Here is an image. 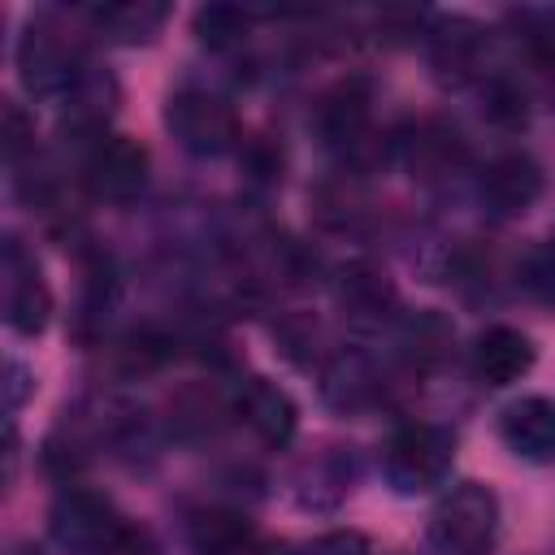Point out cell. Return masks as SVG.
<instances>
[{"label": "cell", "mask_w": 555, "mask_h": 555, "mask_svg": "<svg viewBox=\"0 0 555 555\" xmlns=\"http://www.w3.org/2000/svg\"><path fill=\"white\" fill-rule=\"evenodd\" d=\"M434 555H490L499 542V494L481 481L451 486L425 525Z\"/></svg>", "instance_id": "cell-1"}, {"label": "cell", "mask_w": 555, "mask_h": 555, "mask_svg": "<svg viewBox=\"0 0 555 555\" xmlns=\"http://www.w3.org/2000/svg\"><path fill=\"white\" fill-rule=\"evenodd\" d=\"M455 464V438L451 429L434 421H403L382 442V477L395 494H429L447 481Z\"/></svg>", "instance_id": "cell-2"}, {"label": "cell", "mask_w": 555, "mask_h": 555, "mask_svg": "<svg viewBox=\"0 0 555 555\" xmlns=\"http://www.w3.org/2000/svg\"><path fill=\"white\" fill-rule=\"evenodd\" d=\"M165 126L173 134V143L191 156H225L243 143L238 130V113L225 95L199 87V82H182L169 91L165 100Z\"/></svg>", "instance_id": "cell-3"}, {"label": "cell", "mask_w": 555, "mask_h": 555, "mask_svg": "<svg viewBox=\"0 0 555 555\" xmlns=\"http://www.w3.org/2000/svg\"><path fill=\"white\" fill-rule=\"evenodd\" d=\"M425 56L442 87H481L486 82V56H490V30L468 13H442L429 17L425 30Z\"/></svg>", "instance_id": "cell-4"}, {"label": "cell", "mask_w": 555, "mask_h": 555, "mask_svg": "<svg viewBox=\"0 0 555 555\" xmlns=\"http://www.w3.org/2000/svg\"><path fill=\"white\" fill-rule=\"evenodd\" d=\"M82 186L91 199L126 208L147 186V147L130 134H100L82 152Z\"/></svg>", "instance_id": "cell-5"}, {"label": "cell", "mask_w": 555, "mask_h": 555, "mask_svg": "<svg viewBox=\"0 0 555 555\" xmlns=\"http://www.w3.org/2000/svg\"><path fill=\"white\" fill-rule=\"evenodd\" d=\"M121 525L126 520L117 516L113 499L78 481H65V490L52 499V512H48V533L69 555H95Z\"/></svg>", "instance_id": "cell-6"}, {"label": "cell", "mask_w": 555, "mask_h": 555, "mask_svg": "<svg viewBox=\"0 0 555 555\" xmlns=\"http://www.w3.org/2000/svg\"><path fill=\"white\" fill-rule=\"evenodd\" d=\"M0 278H4V325L22 338L43 334L52 321V291L43 282L35 251L17 234H4L0 243Z\"/></svg>", "instance_id": "cell-7"}, {"label": "cell", "mask_w": 555, "mask_h": 555, "mask_svg": "<svg viewBox=\"0 0 555 555\" xmlns=\"http://www.w3.org/2000/svg\"><path fill=\"white\" fill-rule=\"evenodd\" d=\"M87 56L48 22H30L17 39V78L39 100H61Z\"/></svg>", "instance_id": "cell-8"}, {"label": "cell", "mask_w": 555, "mask_h": 555, "mask_svg": "<svg viewBox=\"0 0 555 555\" xmlns=\"http://www.w3.org/2000/svg\"><path fill=\"white\" fill-rule=\"evenodd\" d=\"M369 113H373V91L364 78L347 74L338 82H330L317 104H312V130L321 139V147L338 152L343 160L356 156L369 143Z\"/></svg>", "instance_id": "cell-9"}, {"label": "cell", "mask_w": 555, "mask_h": 555, "mask_svg": "<svg viewBox=\"0 0 555 555\" xmlns=\"http://www.w3.org/2000/svg\"><path fill=\"white\" fill-rule=\"evenodd\" d=\"M390 152L421 182H447L468 165V143L447 117H421L390 139Z\"/></svg>", "instance_id": "cell-10"}, {"label": "cell", "mask_w": 555, "mask_h": 555, "mask_svg": "<svg viewBox=\"0 0 555 555\" xmlns=\"http://www.w3.org/2000/svg\"><path fill=\"white\" fill-rule=\"evenodd\" d=\"M386 395L382 369L373 364L369 351L360 347H338L321 360V403L338 416H360L369 408H377Z\"/></svg>", "instance_id": "cell-11"}, {"label": "cell", "mask_w": 555, "mask_h": 555, "mask_svg": "<svg viewBox=\"0 0 555 555\" xmlns=\"http://www.w3.org/2000/svg\"><path fill=\"white\" fill-rule=\"evenodd\" d=\"M334 304L356 330H382L399 321V291L373 260H351L334 278Z\"/></svg>", "instance_id": "cell-12"}, {"label": "cell", "mask_w": 555, "mask_h": 555, "mask_svg": "<svg viewBox=\"0 0 555 555\" xmlns=\"http://www.w3.org/2000/svg\"><path fill=\"white\" fill-rule=\"evenodd\" d=\"M542 195V165L529 152H499L477 173V199L490 217H520Z\"/></svg>", "instance_id": "cell-13"}, {"label": "cell", "mask_w": 555, "mask_h": 555, "mask_svg": "<svg viewBox=\"0 0 555 555\" xmlns=\"http://www.w3.org/2000/svg\"><path fill=\"white\" fill-rule=\"evenodd\" d=\"M117 78L100 65V61H82L78 65V74H74V82H69V91L61 95V126L74 134V139H100V134H108L104 126H108V117H113V108H117Z\"/></svg>", "instance_id": "cell-14"}, {"label": "cell", "mask_w": 555, "mask_h": 555, "mask_svg": "<svg viewBox=\"0 0 555 555\" xmlns=\"http://www.w3.org/2000/svg\"><path fill=\"white\" fill-rule=\"evenodd\" d=\"M230 412L264 447H291V438L299 429V412H295L291 395L278 382H269V377H243L238 390L230 395Z\"/></svg>", "instance_id": "cell-15"}, {"label": "cell", "mask_w": 555, "mask_h": 555, "mask_svg": "<svg viewBox=\"0 0 555 555\" xmlns=\"http://www.w3.org/2000/svg\"><path fill=\"white\" fill-rule=\"evenodd\" d=\"M533 338L516 325H486L468 347V369L481 386L503 390L533 369Z\"/></svg>", "instance_id": "cell-16"}, {"label": "cell", "mask_w": 555, "mask_h": 555, "mask_svg": "<svg viewBox=\"0 0 555 555\" xmlns=\"http://www.w3.org/2000/svg\"><path fill=\"white\" fill-rule=\"evenodd\" d=\"M503 447L525 464L555 460V399L551 395H520L499 412Z\"/></svg>", "instance_id": "cell-17"}, {"label": "cell", "mask_w": 555, "mask_h": 555, "mask_svg": "<svg viewBox=\"0 0 555 555\" xmlns=\"http://www.w3.org/2000/svg\"><path fill=\"white\" fill-rule=\"evenodd\" d=\"M356 473H360V464H356L351 447H321L295 468V481H291L295 503L304 512H334L351 494Z\"/></svg>", "instance_id": "cell-18"}, {"label": "cell", "mask_w": 555, "mask_h": 555, "mask_svg": "<svg viewBox=\"0 0 555 555\" xmlns=\"http://www.w3.org/2000/svg\"><path fill=\"white\" fill-rule=\"evenodd\" d=\"M395 347L403 356V364L412 373H434L438 364L451 360V347H455V325L434 312V308H421V312H408L395 321Z\"/></svg>", "instance_id": "cell-19"}, {"label": "cell", "mask_w": 555, "mask_h": 555, "mask_svg": "<svg viewBox=\"0 0 555 555\" xmlns=\"http://www.w3.org/2000/svg\"><path fill=\"white\" fill-rule=\"evenodd\" d=\"M186 551L191 555H251L256 525L238 507H199L186 516Z\"/></svg>", "instance_id": "cell-20"}, {"label": "cell", "mask_w": 555, "mask_h": 555, "mask_svg": "<svg viewBox=\"0 0 555 555\" xmlns=\"http://www.w3.org/2000/svg\"><path fill=\"white\" fill-rule=\"evenodd\" d=\"M87 22L100 39L108 43H152L165 22H169V4H156V0H113V4H95L87 9Z\"/></svg>", "instance_id": "cell-21"}, {"label": "cell", "mask_w": 555, "mask_h": 555, "mask_svg": "<svg viewBox=\"0 0 555 555\" xmlns=\"http://www.w3.org/2000/svg\"><path fill=\"white\" fill-rule=\"evenodd\" d=\"M481 113L499 130H520L529 117V91L512 74H486L481 82Z\"/></svg>", "instance_id": "cell-22"}, {"label": "cell", "mask_w": 555, "mask_h": 555, "mask_svg": "<svg viewBox=\"0 0 555 555\" xmlns=\"http://www.w3.org/2000/svg\"><path fill=\"white\" fill-rule=\"evenodd\" d=\"M191 26H195V39H199L204 48L230 52V48H238V43L247 39L251 13L234 9V4H208V9H199V13L191 17Z\"/></svg>", "instance_id": "cell-23"}, {"label": "cell", "mask_w": 555, "mask_h": 555, "mask_svg": "<svg viewBox=\"0 0 555 555\" xmlns=\"http://www.w3.org/2000/svg\"><path fill=\"white\" fill-rule=\"evenodd\" d=\"M516 286L538 304H555V247L551 243L525 251V260L516 264Z\"/></svg>", "instance_id": "cell-24"}, {"label": "cell", "mask_w": 555, "mask_h": 555, "mask_svg": "<svg viewBox=\"0 0 555 555\" xmlns=\"http://www.w3.org/2000/svg\"><path fill=\"white\" fill-rule=\"evenodd\" d=\"M4 160L9 169H22L26 160H35V121L26 117V108L17 100H4Z\"/></svg>", "instance_id": "cell-25"}, {"label": "cell", "mask_w": 555, "mask_h": 555, "mask_svg": "<svg viewBox=\"0 0 555 555\" xmlns=\"http://www.w3.org/2000/svg\"><path fill=\"white\" fill-rule=\"evenodd\" d=\"M269 555H369V542L356 529H330V533L299 542V546H273Z\"/></svg>", "instance_id": "cell-26"}, {"label": "cell", "mask_w": 555, "mask_h": 555, "mask_svg": "<svg viewBox=\"0 0 555 555\" xmlns=\"http://www.w3.org/2000/svg\"><path fill=\"white\" fill-rule=\"evenodd\" d=\"M95 555H160V542H156V533L147 529V525H134V520H126Z\"/></svg>", "instance_id": "cell-27"}, {"label": "cell", "mask_w": 555, "mask_h": 555, "mask_svg": "<svg viewBox=\"0 0 555 555\" xmlns=\"http://www.w3.org/2000/svg\"><path fill=\"white\" fill-rule=\"evenodd\" d=\"M243 169H247L256 182L273 186V182L282 178V152H278L269 139H247V143H243Z\"/></svg>", "instance_id": "cell-28"}, {"label": "cell", "mask_w": 555, "mask_h": 555, "mask_svg": "<svg viewBox=\"0 0 555 555\" xmlns=\"http://www.w3.org/2000/svg\"><path fill=\"white\" fill-rule=\"evenodd\" d=\"M30 390H35V373L22 360H9L4 364V408H9V416L22 412V403H26Z\"/></svg>", "instance_id": "cell-29"}]
</instances>
